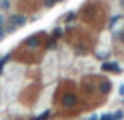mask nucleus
I'll use <instances>...</instances> for the list:
<instances>
[{"label": "nucleus", "mask_w": 124, "mask_h": 120, "mask_svg": "<svg viewBox=\"0 0 124 120\" xmlns=\"http://www.w3.org/2000/svg\"><path fill=\"white\" fill-rule=\"evenodd\" d=\"M102 69L104 71H110V73H121V68H119L117 63H104Z\"/></svg>", "instance_id": "f257e3e1"}, {"label": "nucleus", "mask_w": 124, "mask_h": 120, "mask_svg": "<svg viewBox=\"0 0 124 120\" xmlns=\"http://www.w3.org/2000/svg\"><path fill=\"white\" fill-rule=\"evenodd\" d=\"M10 24L16 26V27H21V26L26 24V17L24 15H12L10 17Z\"/></svg>", "instance_id": "f03ea898"}, {"label": "nucleus", "mask_w": 124, "mask_h": 120, "mask_svg": "<svg viewBox=\"0 0 124 120\" xmlns=\"http://www.w3.org/2000/svg\"><path fill=\"white\" fill-rule=\"evenodd\" d=\"M75 103V95L73 93H66L65 96H63V105L65 107H71Z\"/></svg>", "instance_id": "7ed1b4c3"}, {"label": "nucleus", "mask_w": 124, "mask_h": 120, "mask_svg": "<svg viewBox=\"0 0 124 120\" xmlns=\"http://www.w3.org/2000/svg\"><path fill=\"white\" fill-rule=\"evenodd\" d=\"M26 46H27V47H38V46H39V39H38V37H29V39L26 41Z\"/></svg>", "instance_id": "20e7f679"}, {"label": "nucleus", "mask_w": 124, "mask_h": 120, "mask_svg": "<svg viewBox=\"0 0 124 120\" xmlns=\"http://www.w3.org/2000/svg\"><path fill=\"white\" fill-rule=\"evenodd\" d=\"M109 91H110V83L107 80H104L100 83V93H109Z\"/></svg>", "instance_id": "39448f33"}, {"label": "nucleus", "mask_w": 124, "mask_h": 120, "mask_svg": "<svg viewBox=\"0 0 124 120\" xmlns=\"http://www.w3.org/2000/svg\"><path fill=\"white\" fill-rule=\"evenodd\" d=\"M99 120H114V113H104L99 117Z\"/></svg>", "instance_id": "423d86ee"}, {"label": "nucleus", "mask_w": 124, "mask_h": 120, "mask_svg": "<svg viewBox=\"0 0 124 120\" xmlns=\"http://www.w3.org/2000/svg\"><path fill=\"white\" fill-rule=\"evenodd\" d=\"M48 117H49V112H44L43 115H39V117H36L32 120H48Z\"/></svg>", "instance_id": "0eeeda50"}, {"label": "nucleus", "mask_w": 124, "mask_h": 120, "mask_svg": "<svg viewBox=\"0 0 124 120\" xmlns=\"http://www.w3.org/2000/svg\"><path fill=\"white\" fill-rule=\"evenodd\" d=\"M56 2H61V0H46V2H44V5H46V7H53Z\"/></svg>", "instance_id": "6e6552de"}, {"label": "nucleus", "mask_w": 124, "mask_h": 120, "mask_svg": "<svg viewBox=\"0 0 124 120\" xmlns=\"http://www.w3.org/2000/svg\"><path fill=\"white\" fill-rule=\"evenodd\" d=\"M122 118H124V113L122 112H116L114 113V120H122Z\"/></svg>", "instance_id": "1a4fd4ad"}, {"label": "nucleus", "mask_w": 124, "mask_h": 120, "mask_svg": "<svg viewBox=\"0 0 124 120\" xmlns=\"http://www.w3.org/2000/svg\"><path fill=\"white\" fill-rule=\"evenodd\" d=\"M2 7H4V9H7V7H9V2H7V0H4V2H2Z\"/></svg>", "instance_id": "9d476101"}, {"label": "nucleus", "mask_w": 124, "mask_h": 120, "mask_svg": "<svg viewBox=\"0 0 124 120\" xmlns=\"http://www.w3.org/2000/svg\"><path fill=\"white\" fill-rule=\"evenodd\" d=\"M119 93H121V96H124V85L119 88Z\"/></svg>", "instance_id": "9b49d317"}, {"label": "nucleus", "mask_w": 124, "mask_h": 120, "mask_svg": "<svg viewBox=\"0 0 124 120\" xmlns=\"http://www.w3.org/2000/svg\"><path fill=\"white\" fill-rule=\"evenodd\" d=\"M71 19H75V14H70V15L66 17V20H71Z\"/></svg>", "instance_id": "f8f14e48"}, {"label": "nucleus", "mask_w": 124, "mask_h": 120, "mask_svg": "<svg viewBox=\"0 0 124 120\" xmlns=\"http://www.w3.org/2000/svg\"><path fill=\"white\" fill-rule=\"evenodd\" d=\"M88 120H99V117H95V115H93V117H90Z\"/></svg>", "instance_id": "ddd939ff"}, {"label": "nucleus", "mask_w": 124, "mask_h": 120, "mask_svg": "<svg viewBox=\"0 0 124 120\" xmlns=\"http://www.w3.org/2000/svg\"><path fill=\"white\" fill-rule=\"evenodd\" d=\"M122 98H124V96H122Z\"/></svg>", "instance_id": "4468645a"}]
</instances>
